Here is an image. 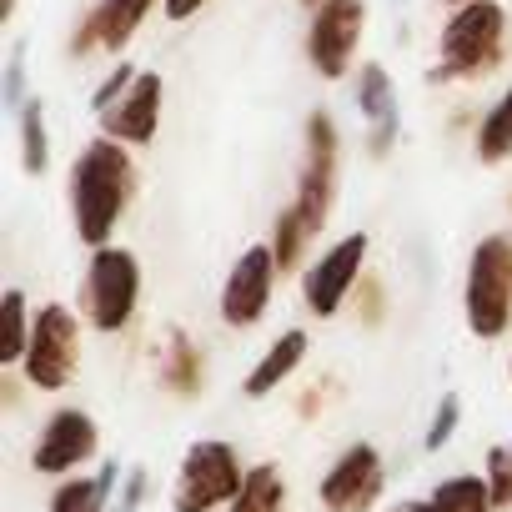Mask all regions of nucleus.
<instances>
[{
    "instance_id": "nucleus-1",
    "label": "nucleus",
    "mask_w": 512,
    "mask_h": 512,
    "mask_svg": "<svg viewBox=\"0 0 512 512\" xmlns=\"http://www.w3.org/2000/svg\"><path fill=\"white\" fill-rule=\"evenodd\" d=\"M131 186H136V171H131V156L121 151V141L101 136L76 156L71 211H76V236L86 246H106V236L116 231V221L131 201Z\"/></svg>"
},
{
    "instance_id": "nucleus-2",
    "label": "nucleus",
    "mask_w": 512,
    "mask_h": 512,
    "mask_svg": "<svg viewBox=\"0 0 512 512\" xmlns=\"http://www.w3.org/2000/svg\"><path fill=\"white\" fill-rule=\"evenodd\" d=\"M437 81H477L492 76L507 56V11L497 0H472V6H457L437 36Z\"/></svg>"
},
{
    "instance_id": "nucleus-3",
    "label": "nucleus",
    "mask_w": 512,
    "mask_h": 512,
    "mask_svg": "<svg viewBox=\"0 0 512 512\" xmlns=\"http://www.w3.org/2000/svg\"><path fill=\"white\" fill-rule=\"evenodd\" d=\"M467 327L477 337H502L512 327V241L487 236L467 267Z\"/></svg>"
},
{
    "instance_id": "nucleus-4",
    "label": "nucleus",
    "mask_w": 512,
    "mask_h": 512,
    "mask_svg": "<svg viewBox=\"0 0 512 512\" xmlns=\"http://www.w3.org/2000/svg\"><path fill=\"white\" fill-rule=\"evenodd\" d=\"M141 297V267L126 246H96L86 267V317L101 332H121Z\"/></svg>"
},
{
    "instance_id": "nucleus-5",
    "label": "nucleus",
    "mask_w": 512,
    "mask_h": 512,
    "mask_svg": "<svg viewBox=\"0 0 512 512\" xmlns=\"http://www.w3.org/2000/svg\"><path fill=\"white\" fill-rule=\"evenodd\" d=\"M367 31V0H322L307 26V61L322 81H342Z\"/></svg>"
},
{
    "instance_id": "nucleus-6",
    "label": "nucleus",
    "mask_w": 512,
    "mask_h": 512,
    "mask_svg": "<svg viewBox=\"0 0 512 512\" xmlns=\"http://www.w3.org/2000/svg\"><path fill=\"white\" fill-rule=\"evenodd\" d=\"M241 462L226 442H196L181 462V477H176V512H211L216 502H236L241 492Z\"/></svg>"
},
{
    "instance_id": "nucleus-7",
    "label": "nucleus",
    "mask_w": 512,
    "mask_h": 512,
    "mask_svg": "<svg viewBox=\"0 0 512 512\" xmlns=\"http://www.w3.org/2000/svg\"><path fill=\"white\" fill-rule=\"evenodd\" d=\"M76 362H81V332H76V317L66 307H41L36 312V327H31V347H26V377L41 387V392H56L76 377Z\"/></svg>"
},
{
    "instance_id": "nucleus-8",
    "label": "nucleus",
    "mask_w": 512,
    "mask_h": 512,
    "mask_svg": "<svg viewBox=\"0 0 512 512\" xmlns=\"http://www.w3.org/2000/svg\"><path fill=\"white\" fill-rule=\"evenodd\" d=\"M332 191H337V121L327 111H312L307 116V171L297 191V211L312 226V236L332 216Z\"/></svg>"
},
{
    "instance_id": "nucleus-9",
    "label": "nucleus",
    "mask_w": 512,
    "mask_h": 512,
    "mask_svg": "<svg viewBox=\"0 0 512 512\" xmlns=\"http://www.w3.org/2000/svg\"><path fill=\"white\" fill-rule=\"evenodd\" d=\"M272 282H277L272 246H246L241 262L226 277V287H221V322L226 327H256L267 302H272Z\"/></svg>"
},
{
    "instance_id": "nucleus-10",
    "label": "nucleus",
    "mask_w": 512,
    "mask_h": 512,
    "mask_svg": "<svg viewBox=\"0 0 512 512\" xmlns=\"http://www.w3.org/2000/svg\"><path fill=\"white\" fill-rule=\"evenodd\" d=\"M362 262H367V236L357 231V236H342L322 262H312V272L302 277V297H307V307H312V317H337L342 312V302H347V292L357 287V277H362Z\"/></svg>"
},
{
    "instance_id": "nucleus-11",
    "label": "nucleus",
    "mask_w": 512,
    "mask_h": 512,
    "mask_svg": "<svg viewBox=\"0 0 512 512\" xmlns=\"http://www.w3.org/2000/svg\"><path fill=\"white\" fill-rule=\"evenodd\" d=\"M382 457H377V447H367V442H357V447H347L342 457H337V467L322 477V502L332 507V512H367L377 497H382Z\"/></svg>"
},
{
    "instance_id": "nucleus-12",
    "label": "nucleus",
    "mask_w": 512,
    "mask_h": 512,
    "mask_svg": "<svg viewBox=\"0 0 512 512\" xmlns=\"http://www.w3.org/2000/svg\"><path fill=\"white\" fill-rule=\"evenodd\" d=\"M96 442H101V437H96V422H91L86 412L66 407V412H56V417L46 422V432H41V442H36V472L61 477V472L91 462V457H96Z\"/></svg>"
},
{
    "instance_id": "nucleus-13",
    "label": "nucleus",
    "mask_w": 512,
    "mask_h": 512,
    "mask_svg": "<svg viewBox=\"0 0 512 512\" xmlns=\"http://www.w3.org/2000/svg\"><path fill=\"white\" fill-rule=\"evenodd\" d=\"M156 126H161V76L141 71L136 86L111 111H101V131L121 146H146L156 136Z\"/></svg>"
},
{
    "instance_id": "nucleus-14",
    "label": "nucleus",
    "mask_w": 512,
    "mask_h": 512,
    "mask_svg": "<svg viewBox=\"0 0 512 512\" xmlns=\"http://www.w3.org/2000/svg\"><path fill=\"white\" fill-rule=\"evenodd\" d=\"M357 106L377 126L372 131V156H382L392 146V131H397V96H392V76L377 61H367L362 76H357Z\"/></svg>"
},
{
    "instance_id": "nucleus-15",
    "label": "nucleus",
    "mask_w": 512,
    "mask_h": 512,
    "mask_svg": "<svg viewBox=\"0 0 512 512\" xmlns=\"http://www.w3.org/2000/svg\"><path fill=\"white\" fill-rule=\"evenodd\" d=\"M302 357H307V332H282L272 347H267V357L256 362V372L246 377V397H267V392H277L297 367H302Z\"/></svg>"
},
{
    "instance_id": "nucleus-16",
    "label": "nucleus",
    "mask_w": 512,
    "mask_h": 512,
    "mask_svg": "<svg viewBox=\"0 0 512 512\" xmlns=\"http://www.w3.org/2000/svg\"><path fill=\"white\" fill-rule=\"evenodd\" d=\"M151 11H156V0H96L91 16L101 31V51H126Z\"/></svg>"
},
{
    "instance_id": "nucleus-17",
    "label": "nucleus",
    "mask_w": 512,
    "mask_h": 512,
    "mask_svg": "<svg viewBox=\"0 0 512 512\" xmlns=\"http://www.w3.org/2000/svg\"><path fill=\"white\" fill-rule=\"evenodd\" d=\"M231 512H287V482H282V472L272 462L251 467L246 482H241V492H236V502H231Z\"/></svg>"
},
{
    "instance_id": "nucleus-18",
    "label": "nucleus",
    "mask_w": 512,
    "mask_h": 512,
    "mask_svg": "<svg viewBox=\"0 0 512 512\" xmlns=\"http://www.w3.org/2000/svg\"><path fill=\"white\" fill-rule=\"evenodd\" d=\"M116 472H121V467H101L96 477L61 482V492L51 497V512H106V497H111V487H116Z\"/></svg>"
},
{
    "instance_id": "nucleus-19",
    "label": "nucleus",
    "mask_w": 512,
    "mask_h": 512,
    "mask_svg": "<svg viewBox=\"0 0 512 512\" xmlns=\"http://www.w3.org/2000/svg\"><path fill=\"white\" fill-rule=\"evenodd\" d=\"M432 507H437V512H492L497 497H492L487 477H447V482L432 492Z\"/></svg>"
},
{
    "instance_id": "nucleus-20",
    "label": "nucleus",
    "mask_w": 512,
    "mask_h": 512,
    "mask_svg": "<svg viewBox=\"0 0 512 512\" xmlns=\"http://www.w3.org/2000/svg\"><path fill=\"white\" fill-rule=\"evenodd\" d=\"M477 156L482 161H507L512 156V86L497 96V106L477 126Z\"/></svg>"
},
{
    "instance_id": "nucleus-21",
    "label": "nucleus",
    "mask_w": 512,
    "mask_h": 512,
    "mask_svg": "<svg viewBox=\"0 0 512 512\" xmlns=\"http://www.w3.org/2000/svg\"><path fill=\"white\" fill-rule=\"evenodd\" d=\"M0 317H6V342H0V362H26V347H31V327L26 322V292L11 287L0 297Z\"/></svg>"
},
{
    "instance_id": "nucleus-22",
    "label": "nucleus",
    "mask_w": 512,
    "mask_h": 512,
    "mask_svg": "<svg viewBox=\"0 0 512 512\" xmlns=\"http://www.w3.org/2000/svg\"><path fill=\"white\" fill-rule=\"evenodd\" d=\"M161 377L181 392V397H191L196 387H201V352L181 337V332H171V352H166V367H161Z\"/></svg>"
},
{
    "instance_id": "nucleus-23",
    "label": "nucleus",
    "mask_w": 512,
    "mask_h": 512,
    "mask_svg": "<svg viewBox=\"0 0 512 512\" xmlns=\"http://www.w3.org/2000/svg\"><path fill=\"white\" fill-rule=\"evenodd\" d=\"M307 236H312V226L302 221V211H297V206H287V211L277 216V236H272V256H277V272H292V267H297V256H302Z\"/></svg>"
},
{
    "instance_id": "nucleus-24",
    "label": "nucleus",
    "mask_w": 512,
    "mask_h": 512,
    "mask_svg": "<svg viewBox=\"0 0 512 512\" xmlns=\"http://www.w3.org/2000/svg\"><path fill=\"white\" fill-rule=\"evenodd\" d=\"M21 146H26V171H46L51 151H46V106L41 101H26L21 106Z\"/></svg>"
},
{
    "instance_id": "nucleus-25",
    "label": "nucleus",
    "mask_w": 512,
    "mask_h": 512,
    "mask_svg": "<svg viewBox=\"0 0 512 512\" xmlns=\"http://www.w3.org/2000/svg\"><path fill=\"white\" fill-rule=\"evenodd\" d=\"M487 487H492V497H497V507H507L512 502V447H492L487 452Z\"/></svg>"
},
{
    "instance_id": "nucleus-26",
    "label": "nucleus",
    "mask_w": 512,
    "mask_h": 512,
    "mask_svg": "<svg viewBox=\"0 0 512 512\" xmlns=\"http://www.w3.org/2000/svg\"><path fill=\"white\" fill-rule=\"evenodd\" d=\"M136 76H141V71L121 61V66H116V71H111V76L101 81V91L91 96V106H96V111H111V106H116V101H121V96L131 91V86H136Z\"/></svg>"
},
{
    "instance_id": "nucleus-27",
    "label": "nucleus",
    "mask_w": 512,
    "mask_h": 512,
    "mask_svg": "<svg viewBox=\"0 0 512 512\" xmlns=\"http://www.w3.org/2000/svg\"><path fill=\"white\" fill-rule=\"evenodd\" d=\"M457 412H462V402L447 392V397H442V407H437V417H432V432H427V447H432V452H437V447L452 437V427H457Z\"/></svg>"
},
{
    "instance_id": "nucleus-28",
    "label": "nucleus",
    "mask_w": 512,
    "mask_h": 512,
    "mask_svg": "<svg viewBox=\"0 0 512 512\" xmlns=\"http://www.w3.org/2000/svg\"><path fill=\"white\" fill-rule=\"evenodd\" d=\"M6 101L11 106H26V51L21 46L11 51V66H6Z\"/></svg>"
},
{
    "instance_id": "nucleus-29",
    "label": "nucleus",
    "mask_w": 512,
    "mask_h": 512,
    "mask_svg": "<svg viewBox=\"0 0 512 512\" xmlns=\"http://www.w3.org/2000/svg\"><path fill=\"white\" fill-rule=\"evenodd\" d=\"M201 6H206V0H161V16L181 26V21H191V16H196Z\"/></svg>"
},
{
    "instance_id": "nucleus-30",
    "label": "nucleus",
    "mask_w": 512,
    "mask_h": 512,
    "mask_svg": "<svg viewBox=\"0 0 512 512\" xmlns=\"http://www.w3.org/2000/svg\"><path fill=\"white\" fill-rule=\"evenodd\" d=\"M392 512H437V507H432V502H397Z\"/></svg>"
},
{
    "instance_id": "nucleus-31",
    "label": "nucleus",
    "mask_w": 512,
    "mask_h": 512,
    "mask_svg": "<svg viewBox=\"0 0 512 512\" xmlns=\"http://www.w3.org/2000/svg\"><path fill=\"white\" fill-rule=\"evenodd\" d=\"M442 6H452V11H457V6H472V0H442Z\"/></svg>"
},
{
    "instance_id": "nucleus-32",
    "label": "nucleus",
    "mask_w": 512,
    "mask_h": 512,
    "mask_svg": "<svg viewBox=\"0 0 512 512\" xmlns=\"http://www.w3.org/2000/svg\"><path fill=\"white\" fill-rule=\"evenodd\" d=\"M302 6H307V11H317V6H322V0H302Z\"/></svg>"
}]
</instances>
